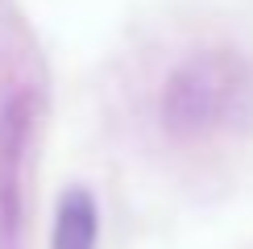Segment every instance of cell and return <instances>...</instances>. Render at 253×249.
<instances>
[{"instance_id":"6da1fadb","label":"cell","mask_w":253,"mask_h":249,"mask_svg":"<svg viewBox=\"0 0 253 249\" xmlns=\"http://www.w3.org/2000/svg\"><path fill=\"white\" fill-rule=\"evenodd\" d=\"M50 249H96V200L87 191H67L58 200Z\"/></svg>"}]
</instances>
